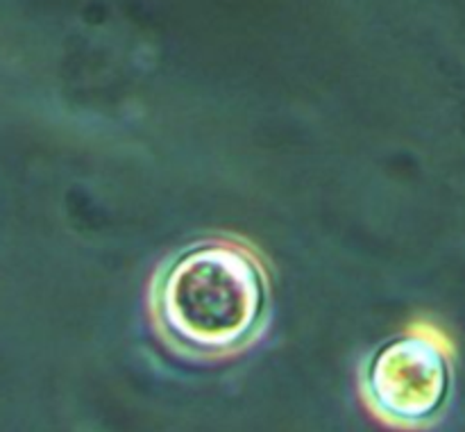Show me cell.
<instances>
[{"mask_svg":"<svg viewBox=\"0 0 465 432\" xmlns=\"http://www.w3.org/2000/svg\"><path fill=\"white\" fill-rule=\"evenodd\" d=\"M450 394L445 350L422 335L381 346L363 373V398L380 421L402 430L430 426Z\"/></svg>","mask_w":465,"mask_h":432,"instance_id":"2","label":"cell"},{"mask_svg":"<svg viewBox=\"0 0 465 432\" xmlns=\"http://www.w3.org/2000/svg\"><path fill=\"white\" fill-rule=\"evenodd\" d=\"M153 305L173 346L198 357H223L245 348L262 327L266 280L248 250L200 244L163 268Z\"/></svg>","mask_w":465,"mask_h":432,"instance_id":"1","label":"cell"}]
</instances>
